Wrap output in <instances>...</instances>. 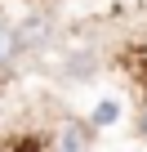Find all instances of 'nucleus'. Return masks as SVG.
<instances>
[{"label": "nucleus", "instance_id": "nucleus-2", "mask_svg": "<svg viewBox=\"0 0 147 152\" xmlns=\"http://www.w3.org/2000/svg\"><path fill=\"white\" fill-rule=\"evenodd\" d=\"M18 49H22L18 27H5V23H0V67H9V63L18 58Z\"/></svg>", "mask_w": 147, "mask_h": 152}, {"label": "nucleus", "instance_id": "nucleus-3", "mask_svg": "<svg viewBox=\"0 0 147 152\" xmlns=\"http://www.w3.org/2000/svg\"><path fill=\"white\" fill-rule=\"evenodd\" d=\"M18 36H22V45H40V40L49 36V23H45V18H27V23L18 27Z\"/></svg>", "mask_w": 147, "mask_h": 152}, {"label": "nucleus", "instance_id": "nucleus-1", "mask_svg": "<svg viewBox=\"0 0 147 152\" xmlns=\"http://www.w3.org/2000/svg\"><path fill=\"white\" fill-rule=\"evenodd\" d=\"M58 152H89V130L80 121H62L58 130Z\"/></svg>", "mask_w": 147, "mask_h": 152}, {"label": "nucleus", "instance_id": "nucleus-5", "mask_svg": "<svg viewBox=\"0 0 147 152\" xmlns=\"http://www.w3.org/2000/svg\"><path fill=\"white\" fill-rule=\"evenodd\" d=\"M138 134L147 139V107H143V116H138Z\"/></svg>", "mask_w": 147, "mask_h": 152}, {"label": "nucleus", "instance_id": "nucleus-4", "mask_svg": "<svg viewBox=\"0 0 147 152\" xmlns=\"http://www.w3.org/2000/svg\"><path fill=\"white\" fill-rule=\"evenodd\" d=\"M116 116H120V107H116V103L107 99V103H98V107H94V116H89V125H94V130H103V125H112Z\"/></svg>", "mask_w": 147, "mask_h": 152}]
</instances>
